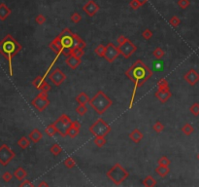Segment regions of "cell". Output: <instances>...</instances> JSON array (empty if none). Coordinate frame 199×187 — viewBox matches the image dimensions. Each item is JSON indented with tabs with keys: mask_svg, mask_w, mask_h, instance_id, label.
Masks as SVG:
<instances>
[{
	"mask_svg": "<svg viewBox=\"0 0 199 187\" xmlns=\"http://www.w3.org/2000/svg\"><path fill=\"white\" fill-rule=\"evenodd\" d=\"M30 140H29V137H26V136H23L21 137L18 140V145L21 147L22 149H26L27 147L29 146V144H30Z\"/></svg>",
	"mask_w": 199,
	"mask_h": 187,
	"instance_id": "obj_26",
	"label": "cell"
},
{
	"mask_svg": "<svg viewBox=\"0 0 199 187\" xmlns=\"http://www.w3.org/2000/svg\"><path fill=\"white\" fill-rule=\"evenodd\" d=\"M35 22H36L37 25H44L46 23V17L44 15H42V14H39L35 18Z\"/></svg>",
	"mask_w": 199,
	"mask_h": 187,
	"instance_id": "obj_43",
	"label": "cell"
},
{
	"mask_svg": "<svg viewBox=\"0 0 199 187\" xmlns=\"http://www.w3.org/2000/svg\"><path fill=\"white\" fill-rule=\"evenodd\" d=\"M10 15H11V9L7 7L5 3H0V21H5Z\"/></svg>",
	"mask_w": 199,
	"mask_h": 187,
	"instance_id": "obj_21",
	"label": "cell"
},
{
	"mask_svg": "<svg viewBox=\"0 0 199 187\" xmlns=\"http://www.w3.org/2000/svg\"><path fill=\"white\" fill-rule=\"evenodd\" d=\"M121 55L118 50V47H116L113 43H109L106 46V50H105V54H104V58L108 62V63H114L116 61V58Z\"/></svg>",
	"mask_w": 199,
	"mask_h": 187,
	"instance_id": "obj_10",
	"label": "cell"
},
{
	"mask_svg": "<svg viewBox=\"0 0 199 187\" xmlns=\"http://www.w3.org/2000/svg\"><path fill=\"white\" fill-rule=\"evenodd\" d=\"M49 79L55 86H60L66 79V75L63 71H61L59 68H55L51 73L49 74Z\"/></svg>",
	"mask_w": 199,
	"mask_h": 187,
	"instance_id": "obj_12",
	"label": "cell"
},
{
	"mask_svg": "<svg viewBox=\"0 0 199 187\" xmlns=\"http://www.w3.org/2000/svg\"><path fill=\"white\" fill-rule=\"evenodd\" d=\"M190 111L192 115L194 116H198L199 115V103L198 102H194L191 108H190Z\"/></svg>",
	"mask_w": 199,
	"mask_h": 187,
	"instance_id": "obj_38",
	"label": "cell"
},
{
	"mask_svg": "<svg viewBox=\"0 0 199 187\" xmlns=\"http://www.w3.org/2000/svg\"><path fill=\"white\" fill-rule=\"evenodd\" d=\"M19 186H21V187H33L34 186V184L32 183V182H30V180H27V179H24V181L21 183V184H19Z\"/></svg>",
	"mask_w": 199,
	"mask_h": 187,
	"instance_id": "obj_50",
	"label": "cell"
},
{
	"mask_svg": "<svg viewBox=\"0 0 199 187\" xmlns=\"http://www.w3.org/2000/svg\"><path fill=\"white\" fill-rule=\"evenodd\" d=\"M144 137V135L139 129H134L130 134H129V139H130L134 143L140 142Z\"/></svg>",
	"mask_w": 199,
	"mask_h": 187,
	"instance_id": "obj_20",
	"label": "cell"
},
{
	"mask_svg": "<svg viewBox=\"0 0 199 187\" xmlns=\"http://www.w3.org/2000/svg\"><path fill=\"white\" fill-rule=\"evenodd\" d=\"M88 103L97 114L102 115L106 112L109 107L112 106L113 101L103 91H98Z\"/></svg>",
	"mask_w": 199,
	"mask_h": 187,
	"instance_id": "obj_3",
	"label": "cell"
},
{
	"mask_svg": "<svg viewBox=\"0 0 199 187\" xmlns=\"http://www.w3.org/2000/svg\"><path fill=\"white\" fill-rule=\"evenodd\" d=\"M93 142L94 144L97 146V147H103L107 140L105 139V136H102V135H97V136H94V140H93Z\"/></svg>",
	"mask_w": 199,
	"mask_h": 187,
	"instance_id": "obj_29",
	"label": "cell"
},
{
	"mask_svg": "<svg viewBox=\"0 0 199 187\" xmlns=\"http://www.w3.org/2000/svg\"><path fill=\"white\" fill-rule=\"evenodd\" d=\"M128 38H126L125 36H123V35H119L118 37V39H117V41H118V43L121 45V44H123V43H124L126 40H127Z\"/></svg>",
	"mask_w": 199,
	"mask_h": 187,
	"instance_id": "obj_51",
	"label": "cell"
},
{
	"mask_svg": "<svg viewBox=\"0 0 199 187\" xmlns=\"http://www.w3.org/2000/svg\"><path fill=\"white\" fill-rule=\"evenodd\" d=\"M166 87H169V84L165 78H162V79H160L157 82V89H162V88H166Z\"/></svg>",
	"mask_w": 199,
	"mask_h": 187,
	"instance_id": "obj_47",
	"label": "cell"
},
{
	"mask_svg": "<svg viewBox=\"0 0 199 187\" xmlns=\"http://www.w3.org/2000/svg\"><path fill=\"white\" fill-rule=\"evenodd\" d=\"M169 24H170L173 27H177L179 25L181 24V19H179L177 16H173L170 19H169Z\"/></svg>",
	"mask_w": 199,
	"mask_h": 187,
	"instance_id": "obj_41",
	"label": "cell"
},
{
	"mask_svg": "<svg viewBox=\"0 0 199 187\" xmlns=\"http://www.w3.org/2000/svg\"><path fill=\"white\" fill-rule=\"evenodd\" d=\"M88 131L94 136H97V135L106 136L108 135V134L111 133V127L108 123H106L102 118H99V119H97L89 127Z\"/></svg>",
	"mask_w": 199,
	"mask_h": 187,
	"instance_id": "obj_5",
	"label": "cell"
},
{
	"mask_svg": "<svg viewBox=\"0 0 199 187\" xmlns=\"http://www.w3.org/2000/svg\"><path fill=\"white\" fill-rule=\"evenodd\" d=\"M71 52H72V55H74L78 58H82L85 54L83 49H79V48H72Z\"/></svg>",
	"mask_w": 199,
	"mask_h": 187,
	"instance_id": "obj_42",
	"label": "cell"
},
{
	"mask_svg": "<svg viewBox=\"0 0 199 187\" xmlns=\"http://www.w3.org/2000/svg\"><path fill=\"white\" fill-rule=\"evenodd\" d=\"M142 37L145 39V40H150V39L153 37V32L151 29H145V30L142 32Z\"/></svg>",
	"mask_w": 199,
	"mask_h": 187,
	"instance_id": "obj_45",
	"label": "cell"
},
{
	"mask_svg": "<svg viewBox=\"0 0 199 187\" xmlns=\"http://www.w3.org/2000/svg\"><path fill=\"white\" fill-rule=\"evenodd\" d=\"M106 175L114 184L121 185L129 176V173L123 167H122L121 164L116 163L112 168L107 172Z\"/></svg>",
	"mask_w": 199,
	"mask_h": 187,
	"instance_id": "obj_4",
	"label": "cell"
},
{
	"mask_svg": "<svg viewBox=\"0 0 199 187\" xmlns=\"http://www.w3.org/2000/svg\"><path fill=\"white\" fill-rule=\"evenodd\" d=\"M22 45L11 35L7 34L1 41H0V54H1L8 62L9 64V74L13 76V67H12V58L22 51Z\"/></svg>",
	"mask_w": 199,
	"mask_h": 187,
	"instance_id": "obj_2",
	"label": "cell"
},
{
	"mask_svg": "<svg viewBox=\"0 0 199 187\" xmlns=\"http://www.w3.org/2000/svg\"><path fill=\"white\" fill-rule=\"evenodd\" d=\"M50 151H51V153L54 156H58L59 154L62 152V148H61L60 145H59L58 143H54L52 145V147H51V149H50Z\"/></svg>",
	"mask_w": 199,
	"mask_h": 187,
	"instance_id": "obj_31",
	"label": "cell"
},
{
	"mask_svg": "<svg viewBox=\"0 0 199 187\" xmlns=\"http://www.w3.org/2000/svg\"><path fill=\"white\" fill-rule=\"evenodd\" d=\"M143 185L147 187H154L156 185V180L153 178L152 175H148L147 178L143 180Z\"/></svg>",
	"mask_w": 199,
	"mask_h": 187,
	"instance_id": "obj_28",
	"label": "cell"
},
{
	"mask_svg": "<svg viewBox=\"0 0 199 187\" xmlns=\"http://www.w3.org/2000/svg\"><path fill=\"white\" fill-rule=\"evenodd\" d=\"M155 173L160 176V178H165V176L170 173V168H169V166L158 165L157 168L155 169Z\"/></svg>",
	"mask_w": 199,
	"mask_h": 187,
	"instance_id": "obj_22",
	"label": "cell"
},
{
	"mask_svg": "<svg viewBox=\"0 0 199 187\" xmlns=\"http://www.w3.org/2000/svg\"><path fill=\"white\" fill-rule=\"evenodd\" d=\"M137 1H138L139 3H140V4H141V5L143 6L144 4H146V3H147V2L149 1V0H137Z\"/></svg>",
	"mask_w": 199,
	"mask_h": 187,
	"instance_id": "obj_52",
	"label": "cell"
},
{
	"mask_svg": "<svg viewBox=\"0 0 199 187\" xmlns=\"http://www.w3.org/2000/svg\"><path fill=\"white\" fill-rule=\"evenodd\" d=\"M170 163H171V161L169 160L166 156L160 157V158H159L158 161H157V164L160 165V166H170Z\"/></svg>",
	"mask_w": 199,
	"mask_h": 187,
	"instance_id": "obj_40",
	"label": "cell"
},
{
	"mask_svg": "<svg viewBox=\"0 0 199 187\" xmlns=\"http://www.w3.org/2000/svg\"><path fill=\"white\" fill-rule=\"evenodd\" d=\"M184 79L191 86H194L199 82V73L195 69H191L184 75Z\"/></svg>",
	"mask_w": 199,
	"mask_h": 187,
	"instance_id": "obj_15",
	"label": "cell"
},
{
	"mask_svg": "<svg viewBox=\"0 0 199 187\" xmlns=\"http://www.w3.org/2000/svg\"><path fill=\"white\" fill-rule=\"evenodd\" d=\"M72 122L73 121L71 120V118L68 115L62 114L61 116H59V118L54 124L56 128L57 133L62 137H65V136H67V130L70 128Z\"/></svg>",
	"mask_w": 199,
	"mask_h": 187,
	"instance_id": "obj_6",
	"label": "cell"
},
{
	"mask_svg": "<svg viewBox=\"0 0 199 187\" xmlns=\"http://www.w3.org/2000/svg\"><path fill=\"white\" fill-rule=\"evenodd\" d=\"M118 50H119L121 55L127 60V58H129L136 52L137 47H136V45H134L131 42V40L127 39L124 43H123V44H121L118 46Z\"/></svg>",
	"mask_w": 199,
	"mask_h": 187,
	"instance_id": "obj_9",
	"label": "cell"
},
{
	"mask_svg": "<svg viewBox=\"0 0 199 187\" xmlns=\"http://www.w3.org/2000/svg\"><path fill=\"white\" fill-rule=\"evenodd\" d=\"M45 133L50 136V137H53L55 134H58L57 133V130H56V128L55 126V124H51V125H49L46 129H45Z\"/></svg>",
	"mask_w": 199,
	"mask_h": 187,
	"instance_id": "obj_30",
	"label": "cell"
},
{
	"mask_svg": "<svg viewBox=\"0 0 199 187\" xmlns=\"http://www.w3.org/2000/svg\"><path fill=\"white\" fill-rule=\"evenodd\" d=\"M14 176L18 180H24L27 176V173H26V171L24 168H22V167H18V168L16 169V171L14 172Z\"/></svg>",
	"mask_w": 199,
	"mask_h": 187,
	"instance_id": "obj_23",
	"label": "cell"
},
{
	"mask_svg": "<svg viewBox=\"0 0 199 187\" xmlns=\"http://www.w3.org/2000/svg\"><path fill=\"white\" fill-rule=\"evenodd\" d=\"M39 186H40V187H41V186H49V184H48L47 182H44V181H42L41 183L39 184Z\"/></svg>",
	"mask_w": 199,
	"mask_h": 187,
	"instance_id": "obj_53",
	"label": "cell"
},
{
	"mask_svg": "<svg viewBox=\"0 0 199 187\" xmlns=\"http://www.w3.org/2000/svg\"><path fill=\"white\" fill-rule=\"evenodd\" d=\"M178 5L182 9H186L188 6L191 5V1L190 0H179L178 1Z\"/></svg>",
	"mask_w": 199,
	"mask_h": 187,
	"instance_id": "obj_46",
	"label": "cell"
},
{
	"mask_svg": "<svg viewBox=\"0 0 199 187\" xmlns=\"http://www.w3.org/2000/svg\"><path fill=\"white\" fill-rule=\"evenodd\" d=\"M83 11L89 17H94L97 12L99 11V9H100V7H99V5L94 1V0H89V1L85 4L83 6Z\"/></svg>",
	"mask_w": 199,
	"mask_h": 187,
	"instance_id": "obj_13",
	"label": "cell"
},
{
	"mask_svg": "<svg viewBox=\"0 0 199 187\" xmlns=\"http://www.w3.org/2000/svg\"><path fill=\"white\" fill-rule=\"evenodd\" d=\"M105 50H106V46L100 44V45H98L94 49V53L96 54V56L100 57V58H103L104 57V54H105Z\"/></svg>",
	"mask_w": 199,
	"mask_h": 187,
	"instance_id": "obj_32",
	"label": "cell"
},
{
	"mask_svg": "<svg viewBox=\"0 0 199 187\" xmlns=\"http://www.w3.org/2000/svg\"><path fill=\"white\" fill-rule=\"evenodd\" d=\"M70 19H71V22H72V23H74V24H79L80 22L82 21V16L80 15L78 12H75V13H73V14L71 15Z\"/></svg>",
	"mask_w": 199,
	"mask_h": 187,
	"instance_id": "obj_39",
	"label": "cell"
},
{
	"mask_svg": "<svg viewBox=\"0 0 199 187\" xmlns=\"http://www.w3.org/2000/svg\"><path fill=\"white\" fill-rule=\"evenodd\" d=\"M181 131L183 132L184 135H186L188 136V135H191L194 132V128H193V126H192L191 124H190V123H186V124L182 127Z\"/></svg>",
	"mask_w": 199,
	"mask_h": 187,
	"instance_id": "obj_27",
	"label": "cell"
},
{
	"mask_svg": "<svg viewBox=\"0 0 199 187\" xmlns=\"http://www.w3.org/2000/svg\"><path fill=\"white\" fill-rule=\"evenodd\" d=\"M49 48L51 49V50L55 53L56 55H61L62 50H63V46L61 43V39L58 35L54 39V40L49 44Z\"/></svg>",
	"mask_w": 199,
	"mask_h": 187,
	"instance_id": "obj_16",
	"label": "cell"
},
{
	"mask_svg": "<svg viewBox=\"0 0 199 187\" xmlns=\"http://www.w3.org/2000/svg\"><path fill=\"white\" fill-rule=\"evenodd\" d=\"M80 129H81V124L78 121H73L70 128L67 130V135L71 139L76 137L80 134Z\"/></svg>",
	"mask_w": 199,
	"mask_h": 187,
	"instance_id": "obj_18",
	"label": "cell"
},
{
	"mask_svg": "<svg viewBox=\"0 0 199 187\" xmlns=\"http://www.w3.org/2000/svg\"><path fill=\"white\" fill-rule=\"evenodd\" d=\"M50 103H51V102H50L48 96H45L42 94H39L31 102V104L40 112L44 111L46 108L50 105Z\"/></svg>",
	"mask_w": 199,
	"mask_h": 187,
	"instance_id": "obj_11",
	"label": "cell"
},
{
	"mask_svg": "<svg viewBox=\"0 0 199 187\" xmlns=\"http://www.w3.org/2000/svg\"><path fill=\"white\" fill-rule=\"evenodd\" d=\"M47 81L45 80V77L44 76H37L35 79L32 81V85L36 88L37 90H41L42 89V87L45 85Z\"/></svg>",
	"mask_w": 199,
	"mask_h": 187,
	"instance_id": "obj_24",
	"label": "cell"
},
{
	"mask_svg": "<svg viewBox=\"0 0 199 187\" xmlns=\"http://www.w3.org/2000/svg\"><path fill=\"white\" fill-rule=\"evenodd\" d=\"M76 112L80 115V116H84L86 112H87V107L86 106V104H79L76 107Z\"/></svg>",
	"mask_w": 199,
	"mask_h": 187,
	"instance_id": "obj_36",
	"label": "cell"
},
{
	"mask_svg": "<svg viewBox=\"0 0 199 187\" xmlns=\"http://www.w3.org/2000/svg\"><path fill=\"white\" fill-rule=\"evenodd\" d=\"M15 157V152L7 144H2L0 146V164L2 166H7Z\"/></svg>",
	"mask_w": 199,
	"mask_h": 187,
	"instance_id": "obj_8",
	"label": "cell"
},
{
	"mask_svg": "<svg viewBox=\"0 0 199 187\" xmlns=\"http://www.w3.org/2000/svg\"><path fill=\"white\" fill-rule=\"evenodd\" d=\"M13 176H14V174H12L10 172H5V173H3V175H2V179H3L5 182H10V181L12 180Z\"/></svg>",
	"mask_w": 199,
	"mask_h": 187,
	"instance_id": "obj_48",
	"label": "cell"
},
{
	"mask_svg": "<svg viewBox=\"0 0 199 187\" xmlns=\"http://www.w3.org/2000/svg\"><path fill=\"white\" fill-rule=\"evenodd\" d=\"M153 129H154V132H156V133H161L163 130H164V125L161 123V122H159V121H157V122H155L154 124V126H153Z\"/></svg>",
	"mask_w": 199,
	"mask_h": 187,
	"instance_id": "obj_37",
	"label": "cell"
},
{
	"mask_svg": "<svg viewBox=\"0 0 199 187\" xmlns=\"http://www.w3.org/2000/svg\"><path fill=\"white\" fill-rule=\"evenodd\" d=\"M61 39V43L63 48L65 49H72L75 45L76 38L79 36L76 33H73L69 28H64L63 30L58 35Z\"/></svg>",
	"mask_w": 199,
	"mask_h": 187,
	"instance_id": "obj_7",
	"label": "cell"
},
{
	"mask_svg": "<svg viewBox=\"0 0 199 187\" xmlns=\"http://www.w3.org/2000/svg\"><path fill=\"white\" fill-rule=\"evenodd\" d=\"M86 47V42L83 40L82 38H80V39H78V40L75 42V45H74V47L73 48H79V49H84Z\"/></svg>",
	"mask_w": 199,
	"mask_h": 187,
	"instance_id": "obj_44",
	"label": "cell"
},
{
	"mask_svg": "<svg viewBox=\"0 0 199 187\" xmlns=\"http://www.w3.org/2000/svg\"><path fill=\"white\" fill-rule=\"evenodd\" d=\"M154 96L161 103H165L169 98L172 96V93L170 92L169 87H166V88H162V89H157Z\"/></svg>",
	"mask_w": 199,
	"mask_h": 187,
	"instance_id": "obj_14",
	"label": "cell"
},
{
	"mask_svg": "<svg viewBox=\"0 0 199 187\" xmlns=\"http://www.w3.org/2000/svg\"><path fill=\"white\" fill-rule=\"evenodd\" d=\"M65 63L66 64L71 68V69H76L77 67L80 66V64L82 63V60H81V58H78L74 55H70L69 57L66 58V60H65Z\"/></svg>",
	"mask_w": 199,
	"mask_h": 187,
	"instance_id": "obj_17",
	"label": "cell"
},
{
	"mask_svg": "<svg viewBox=\"0 0 199 187\" xmlns=\"http://www.w3.org/2000/svg\"><path fill=\"white\" fill-rule=\"evenodd\" d=\"M129 6H130L131 9H133V10H138L140 7H142V5L139 3L137 0H131V1L129 2Z\"/></svg>",
	"mask_w": 199,
	"mask_h": 187,
	"instance_id": "obj_49",
	"label": "cell"
},
{
	"mask_svg": "<svg viewBox=\"0 0 199 187\" xmlns=\"http://www.w3.org/2000/svg\"><path fill=\"white\" fill-rule=\"evenodd\" d=\"M154 71L150 67H148L143 61L137 60L128 69L125 71V75L129 78V80H131L134 83V89L132 92V96L130 100V103H129V109H131L133 107L134 100L136 92L139 87H141L146 81H148L150 78L153 76Z\"/></svg>",
	"mask_w": 199,
	"mask_h": 187,
	"instance_id": "obj_1",
	"label": "cell"
},
{
	"mask_svg": "<svg viewBox=\"0 0 199 187\" xmlns=\"http://www.w3.org/2000/svg\"><path fill=\"white\" fill-rule=\"evenodd\" d=\"M153 55H154V57L156 58V60H161V58L164 57V51L162 50L161 48L157 47L155 50L153 52Z\"/></svg>",
	"mask_w": 199,
	"mask_h": 187,
	"instance_id": "obj_35",
	"label": "cell"
},
{
	"mask_svg": "<svg viewBox=\"0 0 199 187\" xmlns=\"http://www.w3.org/2000/svg\"><path fill=\"white\" fill-rule=\"evenodd\" d=\"M89 101H91V98L88 97V96L82 92V93H80L77 96H76V102L79 103V104H86L89 102Z\"/></svg>",
	"mask_w": 199,
	"mask_h": 187,
	"instance_id": "obj_25",
	"label": "cell"
},
{
	"mask_svg": "<svg viewBox=\"0 0 199 187\" xmlns=\"http://www.w3.org/2000/svg\"><path fill=\"white\" fill-rule=\"evenodd\" d=\"M28 137H29V140H30L32 142L37 143V142H39L40 140L43 139V134L41 133V131H40V130L34 129L33 131H31L30 133L28 134Z\"/></svg>",
	"mask_w": 199,
	"mask_h": 187,
	"instance_id": "obj_19",
	"label": "cell"
},
{
	"mask_svg": "<svg viewBox=\"0 0 199 187\" xmlns=\"http://www.w3.org/2000/svg\"><path fill=\"white\" fill-rule=\"evenodd\" d=\"M63 164L67 169H73L76 166V162L72 157H68V158H66L63 162Z\"/></svg>",
	"mask_w": 199,
	"mask_h": 187,
	"instance_id": "obj_34",
	"label": "cell"
},
{
	"mask_svg": "<svg viewBox=\"0 0 199 187\" xmlns=\"http://www.w3.org/2000/svg\"><path fill=\"white\" fill-rule=\"evenodd\" d=\"M163 62H161L160 60H156L155 62L153 63V69L154 71H162L163 70Z\"/></svg>",
	"mask_w": 199,
	"mask_h": 187,
	"instance_id": "obj_33",
	"label": "cell"
},
{
	"mask_svg": "<svg viewBox=\"0 0 199 187\" xmlns=\"http://www.w3.org/2000/svg\"><path fill=\"white\" fill-rule=\"evenodd\" d=\"M197 159L199 160V153H198V155H197Z\"/></svg>",
	"mask_w": 199,
	"mask_h": 187,
	"instance_id": "obj_54",
	"label": "cell"
}]
</instances>
